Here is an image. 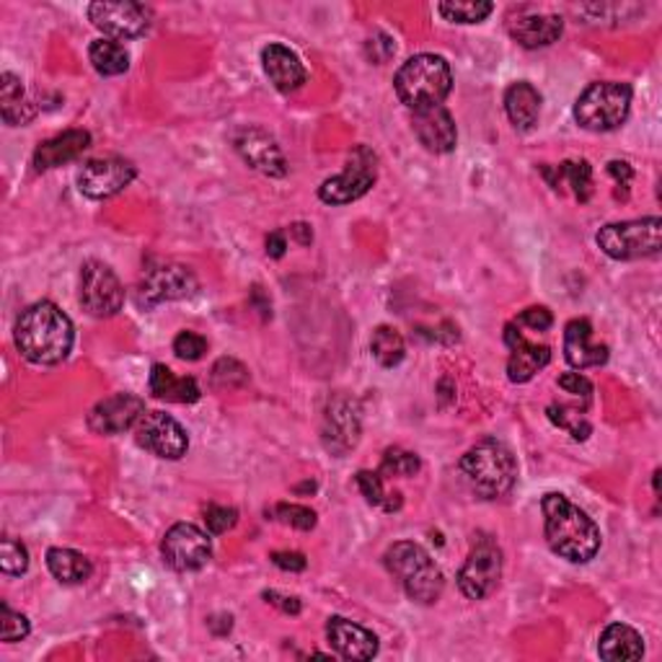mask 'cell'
<instances>
[{
  "label": "cell",
  "instance_id": "cell-45",
  "mask_svg": "<svg viewBox=\"0 0 662 662\" xmlns=\"http://www.w3.org/2000/svg\"><path fill=\"white\" fill-rule=\"evenodd\" d=\"M559 389H562L564 394L582 396V399H591V394H593V383L587 381L585 375H580V373L559 375Z\"/></svg>",
  "mask_w": 662,
  "mask_h": 662
},
{
  "label": "cell",
  "instance_id": "cell-11",
  "mask_svg": "<svg viewBox=\"0 0 662 662\" xmlns=\"http://www.w3.org/2000/svg\"><path fill=\"white\" fill-rule=\"evenodd\" d=\"M164 562L177 572H198L213 557V543L205 530L192 523H177L161 541Z\"/></svg>",
  "mask_w": 662,
  "mask_h": 662
},
{
  "label": "cell",
  "instance_id": "cell-38",
  "mask_svg": "<svg viewBox=\"0 0 662 662\" xmlns=\"http://www.w3.org/2000/svg\"><path fill=\"white\" fill-rule=\"evenodd\" d=\"M0 570L5 574H24L29 570V551L16 538H3L0 549Z\"/></svg>",
  "mask_w": 662,
  "mask_h": 662
},
{
  "label": "cell",
  "instance_id": "cell-26",
  "mask_svg": "<svg viewBox=\"0 0 662 662\" xmlns=\"http://www.w3.org/2000/svg\"><path fill=\"white\" fill-rule=\"evenodd\" d=\"M598 654L608 662H631L644 658V639L627 624H610L601 635Z\"/></svg>",
  "mask_w": 662,
  "mask_h": 662
},
{
  "label": "cell",
  "instance_id": "cell-35",
  "mask_svg": "<svg viewBox=\"0 0 662 662\" xmlns=\"http://www.w3.org/2000/svg\"><path fill=\"white\" fill-rule=\"evenodd\" d=\"M419 465H422L419 458L409 453V450L389 448L385 450L378 474L381 476H414L419 471Z\"/></svg>",
  "mask_w": 662,
  "mask_h": 662
},
{
  "label": "cell",
  "instance_id": "cell-50",
  "mask_svg": "<svg viewBox=\"0 0 662 662\" xmlns=\"http://www.w3.org/2000/svg\"><path fill=\"white\" fill-rule=\"evenodd\" d=\"M298 236V242L301 244H311V238H314V233H311V228L308 225H303V223H298V225H293V228H290Z\"/></svg>",
  "mask_w": 662,
  "mask_h": 662
},
{
  "label": "cell",
  "instance_id": "cell-24",
  "mask_svg": "<svg viewBox=\"0 0 662 662\" xmlns=\"http://www.w3.org/2000/svg\"><path fill=\"white\" fill-rule=\"evenodd\" d=\"M513 40L526 49L549 47L562 36L564 21L562 16H551V13H528V16H518L507 21Z\"/></svg>",
  "mask_w": 662,
  "mask_h": 662
},
{
  "label": "cell",
  "instance_id": "cell-9",
  "mask_svg": "<svg viewBox=\"0 0 662 662\" xmlns=\"http://www.w3.org/2000/svg\"><path fill=\"white\" fill-rule=\"evenodd\" d=\"M194 293H198V278L192 274V269L181 265H158L143 274L135 303L150 311L161 303L184 301V298H192Z\"/></svg>",
  "mask_w": 662,
  "mask_h": 662
},
{
  "label": "cell",
  "instance_id": "cell-37",
  "mask_svg": "<svg viewBox=\"0 0 662 662\" xmlns=\"http://www.w3.org/2000/svg\"><path fill=\"white\" fill-rule=\"evenodd\" d=\"M29 631H32L29 618L24 614H16L9 603H3V606H0V639L9 644L21 642V639L29 637Z\"/></svg>",
  "mask_w": 662,
  "mask_h": 662
},
{
  "label": "cell",
  "instance_id": "cell-32",
  "mask_svg": "<svg viewBox=\"0 0 662 662\" xmlns=\"http://www.w3.org/2000/svg\"><path fill=\"white\" fill-rule=\"evenodd\" d=\"M89 60L99 76H122L130 68L127 49L114 40H97L89 47Z\"/></svg>",
  "mask_w": 662,
  "mask_h": 662
},
{
  "label": "cell",
  "instance_id": "cell-12",
  "mask_svg": "<svg viewBox=\"0 0 662 662\" xmlns=\"http://www.w3.org/2000/svg\"><path fill=\"white\" fill-rule=\"evenodd\" d=\"M81 303L91 316L109 318L120 314L125 303V288L114 269L104 261H86L81 272Z\"/></svg>",
  "mask_w": 662,
  "mask_h": 662
},
{
  "label": "cell",
  "instance_id": "cell-43",
  "mask_svg": "<svg viewBox=\"0 0 662 662\" xmlns=\"http://www.w3.org/2000/svg\"><path fill=\"white\" fill-rule=\"evenodd\" d=\"M355 482H358V490L370 505H383L385 490H383V476L378 474V471H360V474L355 476Z\"/></svg>",
  "mask_w": 662,
  "mask_h": 662
},
{
  "label": "cell",
  "instance_id": "cell-4",
  "mask_svg": "<svg viewBox=\"0 0 662 662\" xmlns=\"http://www.w3.org/2000/svg\"><path fill=\"white\" fill-rule=\"evenodd\" d=\"M396 93L412 112L442 106L453 89V72L446 57L440 55H414L396 72Z\"/></svg>",
  "mask_w": 662,
  "mask_h": 662
},
{
  "label": "cell",
  "instance_id": "cell-29",
  "mask_svg": "<svg viewBox=\"0 0 662 662\" xmlns=\"http://www.w3.org/2000/svg\"><path fill=\"white\" fill-rule=\"evenodd\" d=\"M0 114H3L5 125L11 127L26 125L34 116V109L26 101L24 83L13 72H3V78H0Z\"/></svg>",
  "mask_w": 662,
  "mask_h": 662
},
{
  "label": "cell",
  "instance_id": "cell-49",
  "mask_svg": "<svg viewBox=\"0 0 662 662\" xmlns=\"http://www.w3.org/2000/svg\"><path fill=\"white\" fill-rule=\"evenodd\" d=\"M285 249H288V242H285V233H282V231H274V233H269V238H267V254H269V257L280 259V257H282V254H285Z\"/></svg>",
  "mask_w": 662,
  "mask_h": 662
},
{
  "label": "cell",
  "instance_id": "cell-16",
  "mask_svg": "<svg viewBox=\"0 0 662 662\" xmlns=\"http://www.w3.org/2000/svg\"><path fill=\"white\" fill-rule=\"evenodd\" d=\"M324 446L332 453H347L360 440V406L355 399L337 396L324 414Z\"/></svg>",
  "mask_w": 662,
  "mask_h": 662
},
{
  "label": "cell",
  "instance_id": "cell-25",
  "mask_svg": "<svg viewBox=\"0 0 662 662\" xmlns=\"http://www.w3.org/2000/svg\"><path fill=\"white\" fill-rule=\"evenodd\" d=\"M261 63H265V72L269 81L274 83V89L282 93L298 91L305 83V68L293 49L282 45H269L261 53Z\"/></svg>",
  "mask_w": 662,
  "mask_h": 662
},
{
  "label": "cell",
  "instance_id": "cell-10",
  "mask_svg": "<svg viewBox=\"0 0 662 662\" xmlns=\"http://www.w3.org/2000/svg\"><path fill=\"white\" fill-rule=\"evenodd\" d=\"M502 577V551L490 536H482L458 572V587L469 601H482L494 593Z\"/></svg>",
  "mask_w": 662,
  "mask_h": 662
},
{
  "label": "cell",
  "instance_id": "cell-22",
  "mask_svg": "<svg viewBox=\"0 0 662 662\" xmlns=\"http://www.w3.org/2000/svg\"><path fill=\"white\" fill-rule=\"evenodd\" d=\"M564 358L572 368H598L606 366L608 347L593 341V324L587 318H574L564 329Z\"/></svg>",
  "mask_w": 662,
  "mask_h": 662
},
{
  "label": "cell",
  "instance_id": "cell-36",
  "mask_svg": "<svg viewBox=\"0 0 662 662\" xmlns=\"http://www.w3.org/2000/svg\"><path fill=\"white\" fill-rule=\"evenodd\" d=\"M549 419L554 422V425L564 427V430H570V435L574 440H587V435H591V422L585 419V414L577 409H570V406H559L551 404L549 406Z\"/></svg>",
  "mask_w": 662,
  "mask_h": 662
},
{
  "label": "cell",
  "instance_id": "cell-8",
  "mask_svg": "<svg viewBox=\"0 0 662 662\" xmlns=\"http://www.w3.org/2000/svg\"><path fill=\"white\" fill-rule=\"evenodd\" d=\"M375 153L366 148V145H360V148H355L352 156H349L347 169L337 173V177L326 179L324 184L318 187V198H322L326 205H349V202L366 198L370 187L375 184Z\"/></svg>",
  "mask_w": 662,
  "mask_h": 662
},
{
  "label": "cell",
  "instance_id": "cell-23",
  "mask_svg": "<svg viewBox=\"0 0 662 662\" xmlns=\"http://www.w3.org/2000/svg\"><path fill=\"white\" fill-rule=\"evenodd\" d=\"M91 148V135L86 130H68V133L49 137V141L40 143L34 150V169L49 171L57 166H65L76 158H81L86 150Z\"/></svg>",
  "mask_w": 662,
  "mask_h": 662
},
{
  "label": "cell",
  "instance_id": "cell-48",
  "mask_svg": "<svg viewBox=\"0 0 662 662\" xmlns=\"http://www.w3.org/2000/svg\"><path fill=\"white\" fill-rule=\"evenodd\" d=\"M267 603H272V606H278L280 610H285V614H301V601L298 598H288V595H278V593H265Z\"/></svg>",
  "mask_w": 662,
  "mask_h": 662
},
{
  "label": "cell",
  "instance_id": "cell-40",
  "mask_svg": "<svg viewBox=\"0 0 662 662\" xmlns=\"http://www.w3.org/2000/svg\"><path fill=\"white\" fill-rule=\"evenodd\" d=\"M173 352H177L179 360L194 362V360H200L202 355L207 352V339L202 337V334L181 332L179 337L173 339Z\"/></svg>",
  "mask_w": 662,
  "mask_h": 662
},
{
  "label": "cell",
  "instance_id": "cell-1",
  "mask_svg": "<svg viewBox=\"0 0 662 662\" xmlns=\"http://www.w3.org/2000/svg\"><path fill=\"white\" fill-rule=\"evenodd\" d=\"M13 337H16V347L29 362L57 366L70 355L76 332H72L70 318L55 303L40 301L29 305L19 316Z\"/></svg>",
  "mask_w": 662,
  "mask_h": 662
},
{
  "label": "cell",
  "instance_id": "cell-30",
  "mask_svg": "<svg viewBox=\"0 0 662 662\" xmlns=\"http://www.w3.org/2000/svg\"><path fill=\"white\" fill-rule=\"evenodd\" d=\"M547 173L549 184L554 189H562V184H570L574 198L580 202H587L593 194V169L587 161H564L562 166H557L554 171L543 169Z\"/></svg>",
  "mask_w": 662,
  "mask_h": 662
},
{
  "label": "cell",
  "instance_id": "cell-21",
  "mask_svg": "<svg viewBox=\"0 0 662 662\" xmlns=\"http://www.w3.org/2000/svg\"><path fill=\"white\" fill-rule=\"evenodd\" d=\"M414 135L430 153H450L456 148V122L446 106H433L425 112H414Z\"/></svg>",
  "mask_w": 662,
  "mask_h": 662
},
{
  "label": "cell",
  "instance_id": "cell-42",
  "mask_svg": "<svg viewBox=\"0 0 662 662\" xmlns=\"http://www.w3.org/2000/svg\"><path fill=\"white\" fill-rule=\"evenodd\" d=\"M238 523V513L233 507H223V505H210L205 510V526L207 534L221 536L225 530H231Z\"/></svg>",
  "mask_w": 662,
  "mask_h": 662
},
{
  "label": "cell",
  "instance_id": "cell-3",
  "mask_svg": "<svg viewBox=\"0 0 662 662\" xmlns=\"http://www.w3.org/2000/svg\"><path fill=\"white\" fill-rule=\"evenodd\" d=\"M465 482L482 500H500L515 486L518 479V461L513 450L502 440L486 438L476 442L458 463Z\"/></svg>",
  "mask_w": 662,
  "mask_h": 662
},
{
  "label": "cell",
  "instance_id": "cell-44",
  "mask_svg": "<svg viewBox=\"0 0 662 662\" xmlns=\"http://www.w3.org/2000/svg\"><path fill=\"white\" fill-rule=\"evenodd\" d=\"M551 324H554V316H551V311L543 308V305L526 308L518 316V322H515V326H528V329H534V332H547V329H551Z\"/></svg>",
  "mask_w": 662,
  "mask_h": 662
},
{
  "label": "cell",
  "instance_id": "cell-6",
  "mask_svg": "<svg viewBox=\"0 0 662 662\" xmlns=\"http://www.w3.org/2000/svg\"><path fill=\"white\" fill-rule=\"evenodd\" d=\"M631 109V86L616 81L591 83L574 104V120L591 133H610L627 122Z\"/></svg>",
  "mask_w": 662,
  "mask_h": 662
},
{
  "label": "cell",
  "instance_id": "cell-33",
  "mask_svg": "<svg viewBox=\"0 0 662 662\" xmlns=\"http://www.w3.org/2000/svg\"><path fill=\"white\" fill-rule=\"evenodd\" d=\"M370 352H373L378 366L396 368L406 355L404 337L396 329H391V326H378L373 332V339H370Z\"/></svg>",
  "mask_w": 662,
  "mask_h": 662
},
{
  "label": "cell",
  "instance_id": "cell-17",
  "mask_svg": "<svg viewBox=\"0 0 662 662\" xmlns=\"http://www.w3.org/2000/svg\"><path fill=\"white\" fill-rule=\"evenodd\" d=\"M145 414V402L133 394H114L93 406L89 427L97 435H120L135 427Z\"/></svg>",
  "mask_w": 662,
  "mask_h": 662
},
{
  "label": "cell",
  "instance_id": "cell-15",
  "mask_svg": "<svg viewBox=\"0 0 662 662\" xmlns=\"http://www.w3.org/2000/svg\"><path fill=\"white\" fill-rule=\"evenodd\" d=\"M135 166L125 158H97L78 171V189L89 200H109L133 184Z\"/></svg>",
  "mask_w": 662,
  "mask_h": 662
},
{
  "label": "cell",
  "instance_id": "cell-18",
  "mask_svg": "<svg viewBox=\"0 0 662 662\" xmlns=\"http://www.w3.org/2000/svg\"><path fill=\"white\" fill-rule=\"evenodd\" d=\"M236 150L242 153L244 161L257 169L267 177H285L288 173V164L285 156H282L280 145L274 143L272 135H267L265 130L259 127H246L236 135Z\"/></svg>",
  "mask_w": 662,
  "mask_h": 662
},
{
  "label": "cell",
  "instance_id": "cell-28",
  "mask_svg": "<svg viewBox=\"0 0 662 662\" xmlns=\"http://www.w3.org/2000/svg\"><path fill=\"white\" fill-rule=\"evenodd\" d=\"M505 112L510 116L515 130H528L536 127L538 114H541V93H538L528 81L513 83L505 91Z\"/></svg>",
  "mask_w": 662,
  "mask_h": 662
},
{
  "label": "cell",
  "instance_id": "cell-41",
  "mask_svg": "<svg viewBox=\"0 0 662 662\" xmlns=\"http://www.w3.org/2000/svg\"><path fill=\"white\" fill-rule=\"evenodd\" d=\"M213 378L217 385H223V389H236V385H244L249 381V373H246V368L242 362L236 360H221L213 368Z\"/></svg>",
  "mask_w": 662,
  "mask_h": 662
},
{
  "label": "cell",
  "instance_id": "cell-39",
  "mask_svg": "<svg viewBox=\"0 0 662 662\" xmlns=\"http://www.w3.org/2000/svg\"><path fill=\"white\" fill-rule=\"evenodd\" d=\"M272 515L274 520L285 523V526H293L298 530H311L316 526V513L303 505H278L272 510Z\"/></svg>",
  "mask_w": 662,
  "mask_h": 662
},
{
  "label": "cell",
  "instance_id": "cell-5",
  "mask_svg": "<svg viewBox=\"0 0 662 662\" xmlns=\"http://www.w3.org/2000/svg\"><path fill=\"white\" fill-rule=\"evenodd\" d=\"M385 570H389L399 580V585L404 587V593L417 603H435L440 598L446 580H442L440 566L433 562V557L427 554L419 543L414 541H399L385 551L383 557Z\"/></svg>",
  "mask_w": 662,
  "mask_h": 662
},
{
  "label": "cell",
  "instance_id": "cell-27",
  "mask_svg": "<svg viewBox=\"0 0 662 662\" xmlns=\"http://www.w3.org/2000/svg\"><path fill=\"white\" fill-rule=\"evenodd\" d=\"M150 394L161 402L173 404H194L202 396L200 385L194 378H179L171 368L153 366L150 370Z\"/></svg>",
  "mask_w": 662,
  "mask_h": 662
},
{
  "label": "cell",
  "instance_id": "cell-20",
  "mask_svg": "<svg viewBox=\"0 0 662 662\" xmlns=\"http://www.w3.org/2000/svg\"><path fill=\"white\" fill-rule=\"evenodd\" d=\"M326 637L329 644L345 660H373L378 654V637L360 624L347 621V618L334 616L326 624Z\"/></svg>",
  "mask_w": 662,
  "mask_h": 662
},
{
  "label": "cell",
  "instance_id": "cell-14",
  "mask_svg": "<svg viewBox=\"0 0 662 662\" xmlns=\"http://www.w3.org/2000/svg\"><path fill=\"white\" fill-rule=\"evenodd\" d=\"M89 19L101 34L112 40H135L148 32L153 13L141 3L125 0V3H91Z\"/></svg>",
  "mask_w": 662,
  "mask_h": 662
},
{
  "label": "cell",
  "instance_id": "cell-46",
  "mask_svg": "<svg viewBox=\"0 0 662 662\" xmlns=\"http://www.w3.org/2000/svg\"><path fill=\"white\" fill-rule=\"evenodd\" d=\"M272 562L280 566V570H288V572H303L305 570V557L298 554V551H274L272 554Z\"/></svg>",
  "mask_w": 662,
  "mask_h": 662
},
{
  "label": "cell",
  "instance_id": "cell-19",
  "mask_svg": "<svg viewBox=\"0 0 662 662\" xmlns=\"http://www.w3.org/2000/svg\"><path fill=\"white\" fill-rule=\"evenodd\" d=\"M505 341L510 347V360H507V378L513 383H528L538 370H543L551 360V349L547 345H530L518 332V326L507 324Z\"/></svg>",
  "mask_w": 662,
  "mask_h": 662
},
{
  "label": "cell",
  "instance_id": "cell-31",
  "mask_svg": "<svg viewBox=\"0 0 662 662\" xmlns=\"http://www.w3.org/2000/svg\"><path fill=\"white\" fill-rule=\"evenodd\" d=\"M47 566H49V572H53V577L65 582V585H78V582H86L93 572L89 559L72 549H49Z\"/></svg>",
  "mask_w": 662,
  "mask_h": 662
},
{
  "label": "cell",
  "instance_id": "cell-7",
  "mask_svg": "<svg viewBox=\"0 0 662 662\" xmlns=\"http://www.w3.org/2000/svg\"><path fill=\"white\" fill-rule=\"evenodd\" d=\"M662 238V221L660 217H642V221L610 223L601 228L598 242L601 251L610 259L631 261L644 257H658Z\"/></svg>",
  "mask_w": 662,
  "mask_h": 662
},
{
  "label": "cell",
  "instance_id": "cell-47",
  "mask_svg": "<svg viewBox=\"0 0 662 662\" xmlns=\"http://www.w3.org/2000/svg\"><path fill=\"white\" fill-rule=\"evenodd\" d=\"M608 173L616 179V184L621 187H629L631 179H635V171H631V166L627 161H610Z\"/></svg>",
  "mask_w": 662,
  "mask_h": 662
},
{
  "label": "cell",
  "instance_id": "cell-2",
  "mask_svg": "<svg viewBox=\"0 0 662 662\" xmlns=\"http://www.w3.org/2000/svg\"><path fill=\"white\" fill-rule=\"evenodd\" d=\"M547 543L557 557L566 562L585 564L601 551V530L591 515L572 505L564 494L551 492L541 502Z\"/></svg>",
  "mask_w": 662,
  "mask_h": 662
},
{
  "label": "cell",
  "instance_id": "cell-34",
  "mask_svg": "<svg viewBox=\"0 0 662 662\" xmlns=\"http://www.w3.org/2000/svg\"><path fill=\"white\" fill-rule=\"evenodd\" d=\"M438 11L453 24H482L494 5L486 0H453V3H440Z\"/></svg>",
  "mask_w": 662,
  "mask_h": 662
},
{
  "label": "cell",
  "instance_id": "cell-13",
  "mask_svg": "<svg viewBox=\"0 0 662 662\" xmlns=\"http://www.w3.org/2000/svg\"><path fill=\"white\" fill-rule=\"evenodd\" d=\"M135 440L137 446L166 461H179L189 448L184 427L164 412H145L135 425Z\"/></svg>",
  "mask_w": 662,
  "mask_h": 662
}]
</instances>
